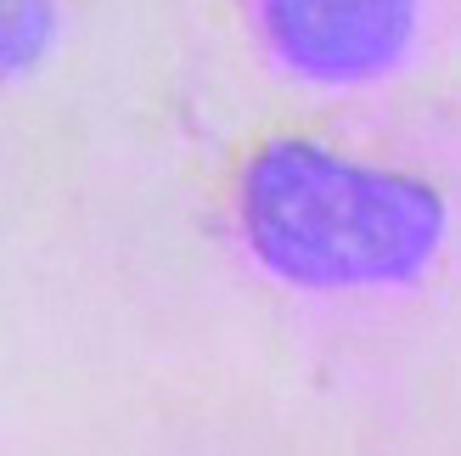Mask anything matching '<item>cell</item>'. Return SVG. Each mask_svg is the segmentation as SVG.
I'll list each match as a JSON object with an SVG mask.
<instances>
[{
	"mask_svg": "<svg viewBox=\"0 0 461 456\" xmlns=\"http://www.w3.org/2000/svg\"><path fill=\"white\" fill-rule=\"evenodd\" d=\"M248 225L270 265L293 277H388L422 254L417 192L343 169L315 152H270L248 180Z\"/></svg>",
	"mask_w": 461,
	"mask_h": 456,
	"instance_id": "1",
	"label": "cell"
}]
</instances>
